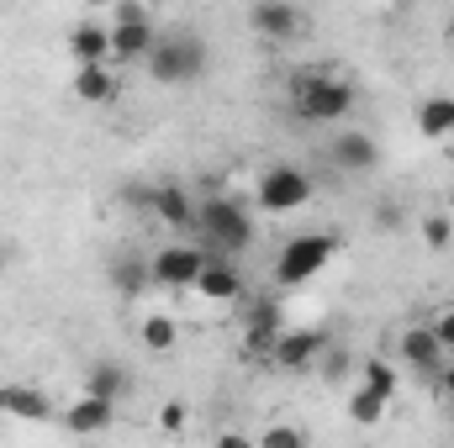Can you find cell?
I'll return each mask as SVG.
<instances>
[{
	"instance_id": "ffe728a7",
	"label": "cell",
	"mask_w": 454,
	"mask_h": 448,
	"mask_svg": "<svg viewBox=\"0 0 454 448\" xmlns=\"http://www.w3.org/2000/svg\"><path fill=\"white\" fill-rule=\"evenodd\" d=\"M137 337H143L148 353H175V343H180V322H175L169 312H143Z\"/></svg>"
},
{
	"instance_id": "ba28073f",
	"label": "cell",
	"mask_w": 454,
	"mask_h": 448,
	"mask_svg": "<svg viewBox=\"0 0 454 448\" xmlns=\"http://www.w3.org/2000/svg\"><path fill=\"white\" fill-rule=\"evenodd\" d=\"M328 348H333V337L323 333V328H280L270 364H275V369H291V375H301V369H317Z\"/></svg>"
},
{
	"instance_id": "9c48e42d",
	"label": "cell",
	"mask_w": 454,
	"mask_h": 448,
	"mask_svg": "<svg viewBox=\"0 0 454 448\" xmlns=\"http://www.w3.org/2000/svg\"><path fill=\"white\" fill-rule=\"evenodd\" d=\"M248 27L270 42H296L301 32H312V16L291 0H259V5H248Z\"/></svg>"
},
{
	"instance_id": "e0dca14e",
	"label": "cell",
	"mask_w": 454,
	"mask_h": 448,
	"mask_svg": "<svg viewBox=\"0 0 454 448\" xmlns=\"http://www.w3.org/2000/svg\"><path fill=\"white\" fill-rule=\"evenodd\" d=\"M196 290H201L207 301H217V306H232V301L248 296V285H243V274H238L232 264H207L201 280H196Z\"/></svg>"
},
{
	"instance_id": "5b68a950",
	"label": "cell",
	"mask_w": 454,
	"mask_h": 448,
	"mask_svg": "<svg viewBox=\"0 0 454 448\" xmlns=\"http://www.w3.org/2000/svg\"><path fill=\"white\" fill-rule=\"evenodd\" d=\"M112 64H143L159 42V27H153V11L137 5V0H121L112 11Z\"/></svg>"
},
{
	"instance_id": "5bb4252c",
	"label": "cell",
	"mask_w": 454,
	"mask_h": 448,
	"mask_svg": "<svg viewBox=\"0 0 454 448\" xmlns=\"http://www.w3.org/2000/svg\"><path fill=\"white\" fill-rule=\"evenodd\" d=\"M396 343H402V359H407V369H418L423 380H439V369L450 364V353L439 348V337L428 333V328H407Z\"/></svg>"
},
{
	"instance_id": "1f68e13d",
	"label": "cell",
	"mask_w": 454,
	"mask_h": 448,
	"mask_svg": "<svg viewBox=\"0 0 454 448\" xmlns=\"http://www.w3.org/2000/svg\"><path fill=\"white\" fill-rule=\"evenodd\" d=\"M217 448H254V438L238 433V428H227V433H217Z\"/></svg>"
},
{
	"instance_id": "484cf974",
	"label": "cell",
	"mask_w": 454,
	"mask_h": 448,
	"mask_svg": "<svg viewBox=\"0 0 454 448\" xmlns=\"http://www.w3.org/2000/svg\"><path fill=\"white\" fill-rule=\"evenodd\" d=\"M423 243H428L434 253H444V248H450V243H454V217H450V212H428V217H423Z\"/></svg>"
},
{
	"instance_id": "7402d4cb",
	"label": "cell",
	"mask_w": 454,
	"mask_h": 448,
	"mask_svg": "<svg viewBox=\"0 0 454 448\" xmlns=\"http://www.w3.org/2000/svg\"><path fill=\"white\" fill-rule=\"evenodd\" d=\"M418 132L423 137H450L454 132V96H434L418 106Z\"/></svg>"
},
{
	"instance_id": "cb8c5ba5",
	"label": "cell",
	"mask_w": 454,
	"mask_h": 448,
	"mask_svg": "<svg viewBox=\"0 0 454 448\" xmlns=\"http://www.w3.org/2000/svg\"><path fill=\"white\" fill-rule=\"evenodd\" d=\"M386 406H391V401H380V396L364 390V385L348 390V422H359V428H375V422L386 417Z\"/></svg>"
},
{
	"instance_id": "30bf717a",
	"label": "cell",
	"mask_w": 454,
	"mask_h": 448,
	"mask_svg": "<svg viewBox=\"0 0 454 448\" xmlns=\"http://www.w3.org/2000/svg\"><path fill=\"white\" fill-rule=\"evenodd\" d=\"M333 164L343 174H375L380 169V143L364 132V127H343L333 137Z\"/></svg>"
},
{
	"instance_id": "2e32d148",
	"label": "cell",
	"mask_w": 454,
	"mask_h": 448,
	"mask_svg": "<svg viewBox=\"0 0 454 448\" xmlns=\"http://www.w3.org/2000/svg\"><path fill=\"white\" fill-rule=\"evenodd\" d=\"M69 90H74V101H85V106H106V101L121 96V80H116L112 64H90V69H74Z\"/></svg>"
},
{
	"instance_id": "52a82bcc",
	"label": "cell",
	"mask_w": 454,
	"mask_h": 448,
	"mask_svg": "<svg viewBox=\"0 0 454 448\" xmlns=\"http://www.w3.org/2000/svg\"><path fill=\"white\" fill-rule=\"evenodd\" d=\"M207 264H212V253H201V248H191V243H169V248H159V253L148 259L153 285H164V290H196V280H201Z\"/></svg>"
},
{
	"instance_id": "4fadbf2b",
	"label": "cell",
	"mask_w": 454,
	"mask_h": 448,
	"mask_svg": "<svg viewBox=\"0 0 454 448\" xmlns=\"http://www.w3.org/2000/svg\"><path fill=\"white\" fill-rule=\"evenodd\" d=\"M69 58H74V69H90V64H112V27L106 21H80L74 32H69Z\"/></svg>"
},
{
	"instance_id": "d6a6232c",
	"label": "cell",
	"mask_w": 454,
	"mask_h": 448,
	"mask_svg": "<svg viewBox=\"0 0 454 448\" xmlns=\"http://www.w3.org/2000/svg\"><path fill=\"white\" fill-rule=\"evenodd\" d=\"M444 42H450V48H454V16H450V27H444Z\"/></svg>"
},
{
	"instance_id": "603a6c76",
	"label": "cell",
	"mask_w": 454,
	"mask_h": 448,
	"mask_svg": "<svg viewBox=\"0 0 454 448\" xmlns=\"http://www.w3.org/2000/svg\"><path fill=\"white\" fill-rule=\"evenodd\" d=\"M359 385H364V390H375L380 401H396V369H391V359L370 353V359L359 364Z\"/></svg>"
},
{
	"instance_id": "7a4b0ae2",
	"label": "cell",
	"mask_w": 454,
	"mask_h": 448,
	"mask_svg": "<svg viewBox=\"0 0 454 448\" xmlns=\"http://www.w3.org/2000/svg\"><path fill=\"white\" fill-rule=\"evenodd\" d=\"M212 64V48L201 32H169L153 42V53L143 58V69L153 74V85H196Z\"/></svg>"
},
{
	"instance_id": "4316f807",
	"label": "cell",
	"mask_w": 454,
	"mask_h": 448,
	"mask_svg": "<svg viewBox=\"0 0 454 448\" xmlns=\"http://www.w3.org/2000/svg\"><path fill=\"white\" fill-rule=\"evenodd\" d=\"M428 333L439 337V348H444V353H454V306H444V312L428 322Z\"/></svg>"
},
{
	"instance_id": "d4e9b609",
	"label": "cell",
	"mask_w": 454,
	"mask_h": 448,
	"mask_svg": "<svg viewBox=\"0 0 454 448\" xmlns=\"http://www.w3.org/2000/svg\"><path fill=\"white\" fill-rule=\"evenodd\" d=\"M254 448H312V438H307L296 422H270V428L254 438Z\"/></svg>"
},
{
	"instance_id": "8992f818",
	"label": "cell",
	"mask_w": 454,
	"mask_h": 448,
	"mask_svg": "<svg viewBox=\"0 0 454 448\" xmlns=\"http://www.w3.org/2000/svg\"><path fill=\"white\" fill-rule=\"evenodd\" d=\"M312 196H317V185H312V174L296 169V164H270V169L259 174V212H270V217H291V212H301Z\"/></svg>"
},
{
	"instance_id": "44dd1931",
	"label": "cell",
	"mask_w": 454,
	"mask_h": 448,
	"mask_svg": "<svg viewBox=\"0 0 454 448\" xmlns=\"http://www.w3.org/2000/svg\"><path fill=\"white\" fill-rule=\"evenodd\" d=\"M121 390H127V369L106 359V364H96V369L85 375V390H80V396H96V401H116Z\"/></svg>"
},
{
	"instance_id": "3957f363",
	"label": "cell",
	"mask_w": 454,
	"mask_h": 448,
	"mask_svg": "<svg viewBox=\"0 0 454 448\" xmlns=\"http://www.w3.org/2000/svg\"><path fill=\"white\" fill-rule=\"evenodd\" d=\"M196 232L207 237L212 253H223V264H227L232 253H243V248L254 243V217H248L232 196H212V201L196 206Z\"/></svg>"
},
{
	"instance_id": "f1b7e54d",
	"label": "cell",
	"mask_w": 454,
	"mask_h": 448,
	"mask_svg": "<svg viewBox=\"0 0 454 448\" xmlns=\"http://www.w3.org/2000/svg\"><path fill=\"white\" fill-rule=\"evenodd\" d=\"M402 222H407V212H402L396 201H380V206H375V227H380V232H391V227H402Z\"/></svg>"
},
{
	"instance_id": "9a60e30c",
	"label": "cell",
	"mask_w": 454,
	"mask_h": 448,
	"mask_svg": "<svg viewBox=\"0 0 454 448\" xmlns=\"http://www.w3.org/2000/svg\"><path fill=\"white\" fill-rule=\"evenodd\" d=\"M74 438H101L106 428L116 422V401H96V396H80L74 406H64V417H59Z\"/></svg>"
},
{
	"instance_id": "4dcf8cb0",
	"label": "cell",
	"mask_w": 454,
	"mask_h": 448,
	"mask_svg": "<svg viewBox=\"0 0 454 448\" xmlns=\"http://www.w3.org/2000/svg\"><path fill=\"white\" fill-rule=\"evenodd\" d=\"M434 390H439V396H444V401L454 406V364H444V369H439V380H434Z\"/></svg>"
},
{
	"instance_id": "7c38bea8",
	"label": "cell",
	"mask_w": 454,
	"mask_h": 448,
	"mask_svg": "<svg viewBox=\"0 0 454 448\" xmlns=\"http://www.w3.org/2000/svg\"><path fill=\"white\" fill-rule=\"evenodd\" d=\"M148 201V212H159V222L169 227V232H191L196 227V196L185 190V185H159V190H148L143 196Z\"/></svg>"
},
{
	"instance_id": "8fae6325",
	"label": "cell",
	"mask_w": 454,
	"mask_h": 448,
	"mask_svg": "<svg viewBox=\"0 0 454 448\" xmlns=\"http://www.w3.org/2000/svg\"><path fill=\"white\" fill-rule=\"evenodd\" d=\"M0 417L5 422H48L53 417V401L37 385H27V380H5L0 385Z\"/></svg>"
},
{
	"instance_id": "836d02e7",
	"label": "cell",
	"mask_w": 454,
	"mask_h": 448,
	"mask_svg": "<svg viewBox=\"0 0 454 448\" xmlns=\"http://www.w3.org/2000/svg\"><path fill=\"white\" fill-rule=\"evenodd\" d=\"M450 217H454V196H450Z\"/></svg>"
},
{
	"instance_id": "277c9868",
	"label": "cell",
	"mask_w": 454,
	"mask_h": 448,
	"mask_svg": "<svg viewBox=\"0 0 454 448\" xmlns=\"http://www.w3.org/2000/svg\"><path fill=\"white\" fill-rule=\"evenodd\" d=\"M339 253V237L333 232H296L280 253H275V285L296 290V285H312Z\"/></svg>"
},
{
	"instance_id": "6da1fadb",
	"label": "cell",
	"mask_w": 454,
	"mask_h": 448,
	"mask_svg": "<svg viewBox=\"0 0 454 448\" xmlns=\"http://www.w3.org/2000/svg\"><path fill=\"white\" fill-rule=\"evenodd\" d=\"M354 101H359L354 80H343L333 69H301L291 80V106L301 121H348Z\"/></svg>"
},
{
	"instance_id": "83f0119b",
	"label": "cell",
	"mask_w": 454,
	"mask_h": 448,
	"mask_svg": "<svg viewBox=\"0 0 454 448\" xmlns=\"http://www.w3.org/2000/svg\"><path fill=\"white\" fill-rule=\"evenodd\" d=\"M185 417H191V412H185V401H164V406H159V428H164V433H180V428H185Z\"/></svg>"
},
{
	"instance_id": "ac0fdd59",
	"label": "cell",
	"mask_w": 454,
	"mask_h": 448,
	"mask_svg": "<svg viewBox=\"0 0 454 448\" xmlns=\"http://www.w3.org/2000/svg\"><path fill=\"white\" fill-rule=\"evenodd\" d=\"M275 337H280V312H275V301H259V306H254V317H248L243 343H248V353H254V359H270V353H275Z\"/></svg>"
},
{
	"instance_id": "d6986e66",
	"label": "cell",
	"mask_w": 454,
	"mask_h": 448,
	"mask_svg": "<svg viewBox=\"0 0 454 448\" xmlns=\"http://www.w3.org/2000/svg\"><path fill=\"white\" fill-rule=\"evenodd\" d=\"M112 285H116V296L137 301L153 285V269L143 264V253H121V259H112Z\"/></svg>"
},
{
	"instance_id": "f546056e",
	"label": "cell",
	"mask_w": 454,
	"mask_h": 448,
	"mask_svg": "<svg viewBox=\"0 0 454 448\" xmlns=\"http://www.w3.org/2000/svg\"><path fill=\"white\" fill-rule=\"evenodd\" d=\"M343 369H348V353H343V348H328L323 364H317V375H328V380H339Z\"/></svg>"
},
{
	"instance_id": "e575fe53",
	"label": "cell",
	"mask_w": 454,
	"mask_h": 448,
	"mask_svg": "<svg viewBox=\"0 0 454 448\" xmlns=\"http://www.w3.org/2000/svg\"><path fill=\"white\" fill-rule=\"evenodd\" d=\"M0 264H5V248H0Z\"/></svg>"
}]
</instances>
